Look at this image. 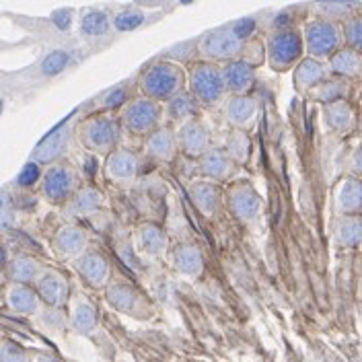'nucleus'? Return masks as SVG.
<instances>
[{"mask_svg": "<svg viewBox=\"0 0 362 362\" xmlns=\"http://www.w3.org/2000/svg\"><path fill=\"white\" fill-rule=\"evenodd\" d=\"M354 175H361V151H354Z\"/></svg>", "mask_w": 362, "mask_h": 362, "instance_id": "nucleus-46", "label": "nucleus"}, {"mask_svg": "<svg viewBox=\"0 0 362 362\" xmlns=\"http://www.w3.org/2000/svg\"><path fill=\"white\" fill-rule=\"evenodd\" d=\"M107 300L115 311L126 313V315H138L146 311V300L144 294L132 284L126 282H112L107 284Z\"/></svg>", "mask_w": 362, "mask_h": 362, "instance_id": "nucleus-13", "label": "nucleus"}, {"mask_svg": "<svg viewBox=\"0 0 362 362\" xmlns=\"http://www.w3.org/2000/svg\"><path fill=\"white\" fill-rule=\"evenodd\" d=\"M144 153L146 157L155 163H171L175 153H177V140H175V132L169 126H158L153 132L146 134V142H144Z\"/></svg>", "mask_w": 362, "mask_h": 362, "instance_id": "nucleus-17", "label": "nucleus"}, {"mask_svg": "<svg viewBox=\"0 0 362 362\" xmlns=\"http://www.w3.org/2000/svg\"><path fill=\"white\" fill-rule=\"evenodd\" d=\"M105 202L103 194L95 187V185H85L78 187L66 202V214L68 216H90L93 212H97Z\"/></svg>", "mask_w": 362, "mask_h": 362, "instance_id": "nucleus-21", "label": "nucleus"}, {"mask_svg": "<svg viewBox=\"0 0 362 362\" xmlns=\"http://www.w3.org/2000/svg\"><path fill=\"white\" fill-rule=\"evenodd\" d=\"M160 119H163L160 101L144 97V95L124 103V110L119 113V124L128 132L138 136H146L148 132H153L160 126Z\"/></svg>", "mask_w": 362, "mask_h": 362, "instance_id": "nucleus-5", "label": "nucleus"}, {"mask_svg": "<svg viewBox=\"0 0 362 362\" xmlns=\"http://www.w3.org/2000/svg\"><path fill=\"white\" fill-rule=\"evenodd\" d=\"M233 29H235V33L241 37V40H245L247 42L249 37L255 33V19H251V17H245V19H239V21H235L233 25H230Z\"/></svg>", "mask_w": 362, "mask_h": 362, "instance_id": "nucleus-44", "label": "nucleus"}, {"mask_svg": "<svg viewBox=\"0 0 362 362\" xmlns=\"http://www.w3.org/2000/svg\"><path fill=\"white\" fill-rule=\"evenodd\" d=\"M317 4L323 8L321 17H325V19H329V17L346 19L348 15L358 11V2H354V0H317Z\"/></svg>", "mask_w": 362, "mask_h": 362, "instance_id": "nucleus-37", "label": "nucleus"}, {"mask_svg": "<svg viewBox=\"0 0 362 362\" xmlns=\"http://www.w3.org/2000/svg\"><path fill=\"white\" fill-rule=\"evenodd\" d=\"M362 185L358 175L346 177L336 192V208L339 214H361Z\"/></svg>", "mask_w": 362, "mask_h": 362, "instance_id": "nucleus-25", "label": "nucleus"}, {"mask_svg": "<svg viewBox=\"0 0 362 362\" xmlns=\"http://www.w3.org/2000/svg\"><path fill=\"white\" fill-rule=\"evenodd\" d=\"M257 117V101L249 97L247 93L243 95H233L225 103V119L239 130H247L253 126Z\"/></svg>", "mask_w": 362, "mask_h": 362, "instance_id": "nucleus-18", "label": "nucleus"}, {"mask_svg": "<svg viewBox=\"0 0 362 362\" xmlns=\"http://www.w3.org/2000/svg\"><path fill=\"white\" fill-rule=\"evenodd\" d=\"M303 33L296 27H276L266 40V58L274 70H288L303 58Z\"/></svg>", "mask_w": 362, "mask_h": 362, "instance_id": "nucleus-4", "label": "nucleus"}, {"mask_svg": "<svg viewBox=\"0 0 362 362\" xmlns=\"http://www.w3.org/2000/svg\"><path fill=\"white\" fill-rule=\"evenodd\" d=\"M42 177V169H40V163L37 160H31V163H27L25 167H23V171L19 173V177H17V183L21 185V187H31V185H35L37 181Z\"/></svg>", "mask_w": 362, "mask_h": 362, "instance_id": "nucleus-42", "label": "nucleus"}, {"mask_svg": "<svg viewBox=\"0 0 362 362\" xmlns=\"http://www.w3.org/2000/svg\"><path fill=\"white\" fill-rule=\"evenodd\" d=\"M128 101H130V90H128L126 85H122V87H117V89L105 93L99 105H101L103 110H113V107H122V105L128 103Z\"/></svg>", "mask_w": 362, "mask_h": 362, "instance_id": "nucleus-40", "label": "nucleus"}, {"mask_svg": "<svg viewBox=\"0 0 362 362\" xmlns=\"http://www.w3.org/2000/svg\"><path fill=\"white\" fill-rule=\"evenodd\" d=\"M223 81H225V90L233 95H243L253 89L255 85V66L249 60H228L225 66L221 68Z\"/></svg>", "mask_w": 362, "mask_h": 362, "instance_id": "nucleus-14", "label": "nucleus"}, {"mask_svg": "<svg viewBox=\"0 0 362 362\" xmlns=\"http://www.w3.org/2000/svg\"><path fill=\"white\" fill-rule=\"evenodd\" d=\"M70 327L78 336H90L97 329V311L85 296H76L70 303Z\"/></svg>", "mask_w": 362, "mask_h": 362, "instance_id": "nucleus-24", "label": "nucleus"}, {"mask_svg": "<svg viewBox=\"0 0 362 362\" xmlns=\"http://www.w3.org/2000/svg\"><path fill=\"white\" fill-rule=\"evenodd\" d=\"M189 198L194 200V204L198 206V210L202 214L212 216V214L218 212V206H221V200H223V192L216 185V181H196L189 187Z\"/></svg>", "mask_w": 362, "mask_h": 362, "instance_id": "nucleus-23", "label": "nucleus"}, {"mask_svg": "<svg viewBox=\"0 0 362 362\" xmlns=\"http://www.w3.org/2000/svg\"><path fill=\"white\" fill-rule=\"evenodd\" d=\"M8 307L19 313V315H35L40 311V296L35 291H31L27 284L15 282V286H11V291L6 294Z\"/></svg>", "mask_w": 362, "mask_h": 362, "instance_id": "nucleus-30", "label": "nucleus"}, {"mask_svg": "<svg viewBox=\"0 0 362 362\" xmlns=\"http://www.w3.org/2000/svg\"><path fill=\"white\" fill-rule=\"evenodd\" d=\"M319 99H325V101H336V99H341V93H344V87H339L338 81H321L319 85Z\"/></svg>", "mask_w": 362, "mask_h": 362, "instance_id": "nucleus-43", "label": "nucleus"}, {"mask_svg": "<svg viewBox=\"0 0 362 362\" xmlns=\"http://www.w3.org/2000/svg\"><path fill=\"white\" fill-rule=\"evenodd\" d=\"M87 247H89V237L83 226L72 223L62 225L54 235V251L64 259H74Z\"/></svg>", "mask_w": 362, "mask_h": 362, "instance_id": "nucleus-15", "label": "nucleus"}, {"mask_svg": "<svg viewBox=\"0 0 362 362\" xmlns=\"http://www.w3.org/2000/svg\"><path fill=\"white\" fill-rule=\"evenodd\" d=\"M198 110H200V103L192 97L189 90L185 89L180 90L177 95H173L171 99H167V107H165L167 119L171 124H177V126H181L183 122H187L192 117H196Z\"/></svg>", "mask_w": 362, "mask_h": 362, "instance_id": "nucleus-28", "label": "nucleus"}, {"mask_svg": "<svg viewBox=\"0 0 362 362\" xmlns=\"http://www.w3.org/2000/svg\"><path fill=\"white\" fill-rule=\"evenodd\" d=\"M341 40L346 42L348 47L352 49H358L361 52L362 47V19L358 15V11H354L352 15L346 17V21L341 25Z\"/></svg>", "mask_w": 362, "mask_h": 362, "instance_id": "nucleus-36", "label": "nucleus"}, {"mask_svg": "<svg viewBox=\"0 0 362 362\" xmlns=\"http://www.w3.org/2000/svg\"><path fill=\"white\" fill-rule=\"evenodd\" d=\"M341 45L339 25L332 19L317 17L309 21L303 29V47L309 56L325 60Z\"/></svg>", "mask_w": 362, "mask_h": 362, "instance_id": "nucleus-6", "label": "nucleus"}, {"mask_svg": "<svg viewBox=\"0 0 362 362\" xmlns=\"http://www.w3.org/2000/svg\"><path fill=\"white\" fill-rule=\"evenodd\" d=\"M15 358H23V352L17 346H6V350L0 352V361H15Z\"/></svg>", "mask_w": 362, "mask_h": 362, "instance_id": "nucleus-45", "label": "nucleus"}, {"mask_svg": "<svg viewBox=\"0 0 362 362\" xmlns=\"http://www.w3.org/2000/svg\"><path fill=\"white\" fill-rule=\"evenodd\" d=\"M226 204H228V210L235 214V218L245 223V225H251L259 218L262 198L255 192V187L247 181H239V183H233L228 187Z\"/></svg>", "mask_w": 362, "mask_h": 362, "instance_id": "nucleus-9", "label": "nucleus"}, {"mask_svg": "<svg viewBox=\"0 0 362 362\" xmlns=\"http://www.w3.org/2000/svg\"><path fill=\"white\" fill-rule=\"evenodd\" d=\"M2 110H4V101H2V97H0V113H2Z\"/></svg>", "mask_w": 362, "mask_h": 362, "instance_id": "nucleus-48", "label": "nucleus"}, {"mask_svg": "<svg viewBox=\"0 0 362 362\" xmlns=\"http://www.w3.org/2000/svg\"><path fill=\"white\" fill-rule=\"evenodd\" d=\"M78 187L81 175L66 160L52 165L42 177V194L49 204H64Z\"/></svg>", "mask_w": 362, "mask_h": 362, "instance_id": "nucleus-8", "label": "nucleus"}, {"mask_svg": "<svg viewBox=\"0 0 362 362\" xmlns=\"http://www.w3.org/2000/svg\"><path fill=\"white\" fill-rule=\"evenodd\" d=\"M187 90L200 105H214L225 97V81L216 62L202 60L192 64L185 74Z\"/></svg>", "mask_w": 362, "mask_h": 362, "instance_id": "nucleus-3", "label": "nucleus"}, {"mask_svg": "<svg viewBox=\"0 0 362 362\" xmlns=\"http://www.w3.org/2000/svg\"><path fill=\"white\" fill-rule=\"evenodd\" d=\"M173 266L175 270L183 274V276H189V278H196L204 272V255L198 245H180V247L173 251Z\"/></svg>", "mask_w": 362, "mask_h": 362, "instance_id": "nucleus-29", "label": "nucleus"}, {"mask_svg": "<svg viewBox=\"0 0 362 362\" xmlns=\"http://www.w3.org/2000/svg\"><path fill=\"white\" fill-rule=\"evenodd\" d=\"M249 148H251V140H249L247 132L235 128V132H230L228 140H226V155L233 158L237 165H241V163L247 160Z\"/></svg>", "mask_w": 362, "mask_h": 362, "instance_id": "nucleus-35", "label": "nucleus"}, {"mask_svg": "<svg viewBox=\"0 0 362 362\" xmlns=\"http://www.w3.org/2000/svg\"><path fill=\"white\" fill-rule=\"evenodd\" d=\"M323 113H325V124L339 134L348 132L354 126V110L346 99L329 101V105H325Z\"/></svg>", "mask_w": 362, "mask_h": 362, "instance_id": "nucleus-31", "label": "nucleus"}, {"mask_svg": "<svg viewBox=\"0 0 362 362\" xmlns=\"http://www.w3.org/2000/svg\"><path fill=\"white\" fill-rule=\"evenodd\" d=\"M6 266V249L0 245V270Z\"/></svg>", "mask_w": 362, "mask_h": 362, "instance_id": "nucleus-47", "label": "nucleus"}, {"mask_svg": "<svg viewBox=\"0 0 362 362\" xmlns=\"http://www.w3.org/2000/svg\"><path fill=\"white\" fill-rule=\"evenodd\" d=\"M200 175L210 181H228L235 173V160L223 148H208L200 155Z\"/></svg>", "mask_w": 362, "mask_h": 362, "instance_id": "nucleus-19", "label": "nucleus"}, {"mask_svg": "<svg viewBox=\"0 0 362 362\" xmlns=\"http://www.w3.org/2000/svg\"><path fill=\"white\" fill-rule=\"evenodd\" d=\"M146 19V15L138 8H126V11H119L112 17V29L115 31H132V29H138L142 23Z\"/></svg>", "mask_w": 362, "mask_h": 362, "instance_id": "nucleus-38", "label": "nucleus"}, {"mask_svg": "<svg viewBox=\"0 0 362 362\" xmlns=\"http://www.w3.org/2000/svg\"><path fill=\"white\" fill-rule=\"evenodd\" d=\"M138 167L140 163L136 153L128 148H113L112 153H107V160H105V177L117 183H128L136 180Z\"/></svg>", "mask_w": 362, "mask_h": 362, "instance_id": "nucleus-16", "label": "nucleus"}, {"mask_svg": "<svg viewBox=\"0 0 362 362\" xmlns=\"http://www.w3.org/2000/svg\"><path fill=\"white\" fill-rule=\"evenodd\" d=\"M245 40H241L230 25L208 31L198 42V54L210 62H228L243 54Z\"/></svg>", "mask_w": 362, "mask_h": 362, "instance_id": "nucleus-7", "label": "nucleus"}, {"mask_svg": "<svg viewBox=\"0 0 362 362\" xmlns=\"http://www.w3.org/2000/svg\"><path fill=\"white\" fill-rule=\"evenodd\" d=\"M122 138V124L107 115V113H95L89 115L78 126V140L85 148H89L97 155H107L113 148H117Z\"/></svg>", "mask_w": 362, "mask_h": 362, "instance_id": "nucleus-2", "label": "nucleus"}, {"mask_svg": "<svg viewBox=\"0 0 362 362\" xmlns=\"http://www.w3.org/2000/svg\"><path fill=\"white\" fill-rule=\"evenodd\" d=\"M294 89L298 93H307L309 89L317 87L321 81H325L329 76V70L327 64H323V60L313 58V56H307V58H300L296 64H294Z\"/></svg>", "mask_w": 362, "mask_h": 362, "instance_id": "nucleus-20", "label": "nucleus"}, {"mask_svg": "<svg viewBox=\"0 0 362 362\" xmlns=\"http://www.w3.org/2000/svg\"><path fill=\"white\" fill-rule=\"evenodd\" d=\"M136 245L144 255L158 257L167 249V235L160 226L153 225V223L140 225L136 230Z\"/></svg>", "mask_w": 362, "mask_h": 362, "instance_id": "nucleus-27", "label": "nucleus"}, {"mask_svg": "<svg viewBox=\"0 0 362 362\" xmlns=\"http://www.w3.org/2000/svg\"><path fill=\"white\" fill-rule=\"evenodd\" d=\"M68 62H70V54L68 52H62V49L49 52L45 56L44 62H42V72H44L45 76H54V74L62 72Z\"/></svg>", "mask_w": 362, "mask_h": 362, "instance_id": "nucleus-39", "label": "nucleus"}, {"mask_svg": "<svg viewBox=\"0 0 362 362\" xmlns=\"http://www.w3.org/2000/svg\"><path fill=\"white\" fill-rule=\"evenodd\" d=\"M42 272V264L29 255H21L17 257L13 264H11V278L15 282H21V284H29V282H35V278L40 276Z\"/></svg>", "mask_w": 362, "mask_h": 362, "instance_id": "nucleus-34", "label": "nucleus"}, {"mask_svg": "<svg viewBox=\"0 0 362 362\" xmlns=\"http://www.w3.org/2000/svg\"><path fill=\"white\" fill-rule=\"evenodd\" d=\"M72 134V124H62L60 128H56L49 136H45L44 140L40 142V146L33 151V160L37 163H49L56 160L64 153V148L68 146V140Z\"/></svg>", "mask_w": 362, "mask_h": 362, "instance_id": "nucleus-22", "label": "nucleus"}, {"mask_svg": "<svg viewBox=\"0 0 362 362\" xmlns=\"http://www.w3.org/2000/svg\"><path fill=\"white\" fill-rule=\"evenodd\" d=\"M81 35L87 37V40H97V37H103V35H110L112 31V19L105 11H99V8H89L83 13L81 17Z\"/></svg>", "mask_w": 362, "mask_h": 362, "instance_id": "nucleus-32", "label": "nucleus"}, {"mask_svg": "<svg viewBox=\"0 0 362 362\" xmlns=\"http://www.w3.org/2000/svg\"><path fill=\"white\" fill-rule=\"evenodd\" d=\"M175 140H177V148L187 157L198 158L210 148V132H208L206 124L198 117L183 122L180 130L175 132Z\"/></svg>", "mask_w": 362, "mask_h": 362, "instance_id": "nucleus-12", "label": "nucleus"}, {"mask_svg": "<svg viewBox=\"0 0 362 362\" xmlns=\"http://www.w3.org/2000/svg\"><path fill=\"white\" fill-rule=\"evenodd\" d=\"M138 89L144 97L167 101L185 89V70L177 62H169V60L155 62L140 74Z\"/></svg>", "mask_w": 362, "mask_h": 362, "instance_id": "nucleus-1", "label": "nucleus"}, {"mask_svg": "<svg viewBox=\"0 0 362 362\" xmlns=\"http://www.w3.org/2000/svg\"><path fill=\"white\" fill-rule=\"evenodd\" d=\"M74 268L85 278V282L93 288H103L110 284L112 266L110 259L99 249H85L81 255L74 257Z\"/></svg>", "mask_w": 362, "mask_h": 362, "instance_id": "nucleus-10", "label": "nucleus"}, {"mask_svg": "<svg viewBox=\"0 0 362 362\" xmlns=\"http://www.w3.org/2000/svg\"><path fill=\"white\" fill-rule=\"evenodd\" d=\"M362 225L361 214H341L336 225V241L341 247L356 249L361 245Z\"/></svg>", "mask_w": 362, "mask_h": 362, "instance_id": "nucleus-33", "label": "nucleus"}, {"mask_svg": "<svg viewBox=\"0 0 362 362\" xmlns=\"http://www.w3.org/2000/svg\"><path fill=\"white\" fill-rule=\"evenodd\" d=\"M361 52L358 49H352V47H341L339 45L338 49L329 56V64H327V70L338 74V76H344V78H358L361 74Z\"/></svg>", "mask_w": 362, "mask_h": 362, "instance_id": "nucleus-26", "label": "nucleus"}, {"mask_svg": "<svg viewBox=\"0 0 362 362\" xmlns=\"http://www.w3.org/2000/svg\"><path fill=\"white\" fill-rule=\"evenodd\" d=\"M37 282V296L52 309H62L70 300V284L66 276L58 270H42L35 278Z\"/></svg>", "mask_w": 362, "mask_h": 362, "instance_id": "nucleus-11", "label": "nucleus"}, {"mask_svg": "<svg viewBox=\"0 0 362 362\" xmlns=\"http://www.w3.org/2000/svg\"><path fill=\"white\" fill-rule=\"evenodd\" d=\"M15 221L13 212V198L6 192H0V230H8Z\"/></svg>", "mask_w": 362, "mask_h": 362, "instance_id": "nucleus-41", "label": "nucleus"}]
</instances>
